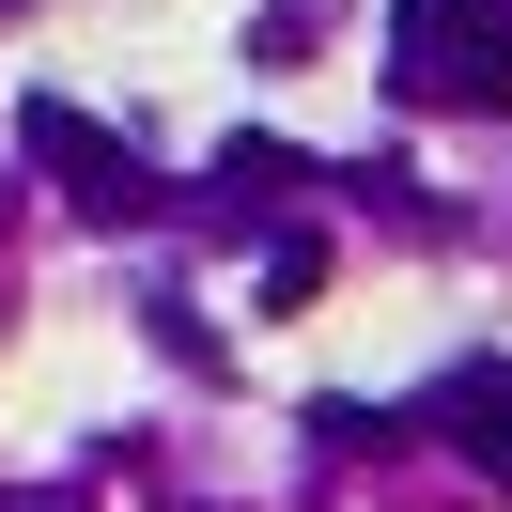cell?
Masks as SVG:
<instances>
[{
    "mask_svg": "<svg viewBox=\"0 0 512 512\" xmlns=\"http://www.w3.org/2000/svg\"><path fill=\"white\" fill-rule=\"evenodd\" d=\"M388 78H404V109L497 125L512 109V0H388Z\"/></svg>",
    "mask_w": 512,
    "mask_h": 512,
    "instance_id": "6da1fadb",
    "label": "cell"
},
{
    "mask_svg": "<svg viewBox=\"0 0 512 512\" xmlns=\"http://www.w3.org/2000/svg\"><path fill=\"white\" fill-rule=\"evenodd\" d=\"M32 171H63V202H78V218H140V202H156L140 140H109L94 109H63V94H32Z\"/></svg>",
    "mask_w": 512,
    "mask_h": 512,
    "instance_id": "7a4b0ae2",
    "label": "cell"
},
{
    "mask_svg": "<svg viewBox=\"0 0 512 512\" xmlns=\"http://www.w3.org/2000/svg\"><path fill=\"white\" fill-rule=\"evenodd\" d=\"M419 419H435V435H450V450H466V466L512 497V357H466V373H450Z\"/></svg>",
    "mask_w": 512,
    "mask_h": 512,
    "instance_id": "3957f363",
    "label": "cell"
},
{
    "mask_svg": "<svg viewBox=\"0 0 512 512\" xmlns=\"http://www.w3.org/2000/svg\"><path fill=\"white\" fill-rule=\"evenodd\" d=\"M218 187H233V202H280V187H295V156H280V140H233Z\"/></svg>",
    "mask_w": 512,
    "mask_h": 512,
    "instance_id": "277c9868",
    "label": "cell"
},
{
    "mask_svg": "<svg viewBox=\"0 0 512 512\" xmlns=\"http://www.w3.org/2000/svg\"><path fill=\"white\" fill-rule=\"evenodd\" d=\"M264 295H280V311H295V295H326V249H311V233H280V249H264Z\"/></svg>",
    "mask_w": 512,
    "mask_h": 512,
    "instance_id": "5b68a950",
    "label": "cell"
},
{
    "mask_svg": "<svg viewBox=\"0 0 512 512\" xmlns=\"http://www.w3.org/2000/svg\"><path fill=\"white\" fill-rule=\"evenodd\" d=\"M0 512H94V497H63V481H32V497H0Z\"/></svg>",
    "mask_w": 512,
    "mask_h": 512,
    "instance_id": "8992f818",
    "label": "cell"
}]
</instances>
